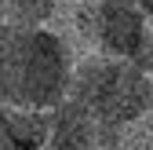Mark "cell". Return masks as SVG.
I'll list each match as a JSON object with an SVG mask.
<instances>
[{
	"mask_svg": "<svg viewBox=\"0 0 153 150\" xmlns=\"http://www.w3.org/2000/svg\"><path fill=\"white\" fill-rule=\"evenodd\" d=\"M48 117V150H113L120 143V124L99 121L76 99H59L44 110Z\"/></svg>",
	"mask_w": 153,
	"mask_h": 150,
	"instance_id": "4",
	"label": "cell"
},
{
	"mask_svg": "<svg viewBox=\"0 0 153 150\" xmlns=\"http://www.w3.org/2000/svg\"><path fill=\"white\" fill-rule=\"evenodd\" d=\"M59 0H7V22L15 26H44L55 15Z\"/></svg>",
	"mask_w": 153,
	"mask_h": 150,
	"instance_id": "6",
	"label": "cell"
},
{
	"mask_svg": "<svg viewBox=\"0 0 153 150\" xmlns=\"http://www.w3.org/2000/svg\"><path fill=\"white\" fill-rule=\"evenodd\" d=\"M73 4H80V0H73Z\"/></svg>",
	"mask_w": 153,
	"mask_h": 150,
	"instance_id": "10",
	"label": "cell"
},
{
	"mask_svg": "<svg viewBox=\"0 0 153 150\" xmlns=\"http://www.w3.org/2000/svg\"><path fill=\"white\" fill-rule=\"evenodd\" d=\"M0 150H48L44 110L0 103Z\"/></svg>",
	"mask_w": 153,
	"mask_h": 150,
	"instance_id": "5",
	"label": "cell"
},
{
	"mask_svg": "<svg viewBox=\"0 0 153 150\" xmlns=\"http://www.w3.org/2000/svg\"><path fill=\"white\" fill-rule=\"evenodd\" d=\"M0 22H7V0H0Z\"/></svg>",
	"mask_w": 153,
	"mask_h": 150,
	"instance_id": "9",
	"label": "cell"
},
{
	"mask_svg": "<svg viewBox=\"0 0 153 150\" xmlns=\"http://www.w3.org/2000/svg\"><path fill=\"white\" fill-rule=\"evenodd\" d=\"M149 26H153V18H149Z\"/></svg>",
	"mask_w": 153,
	"mask_h": 150,
	"instance_id": "11",
	"label": "cell"
},
{
	"mask_svg": "<svg viewBox=\"0 0 153 150\" xmlns=\"http://www.w3.org/2000/svg\"><path fill=\"white\" fill-rule=\"evenodd\" d=\"M128 4H135V8H139L146 18H153V0H128Z\"/></svg>",
	"mask_w": 153,
	"mask_h": 150,
	"instance_id": "8",
	"label": "cell"
},
{
	"mask_svg": "<svg viewBox=\"0 0 153 150\" xmlns=\"http://www.w3.org/2000/svg\"><path fill=\"white\" fill-rule=\"evenodd\" d=\"M73 51L44 26L0 22V103L48 110L66 99L73 77Z\"/></svg>",
	"mask_w": 153,
	"mask_h": 150,
	"instance_id": "1",
	"label": "cell"
},
{
	"mask_svg": "<svg viewBox=\"0 0 153 150\" xmlns=\"http://www.w3.org/2000/svg\"><path fill=\"white\" fill-rule=\"evenodd\" d=\"M73 22H76L80 40L91 51L131 59L135 44L142 40V33L149 26V18L128 0H80Z\"/></svg>",
	"mask_w": 153,
	"mask_h": 150,
	"instance_id": "3",
	"label": "cell"
},
{
	"mask_svg": "<svg viewBox=\"0 0 153 150\" xmlns=\"http://www.w3.org/2000/svg\"><path fill=\"white\" fill-rule=\"evenodd\" d=\"M131 62H135L142 73H149V77H153V26H146L142 40L135 44V51H131Z\"/></svg>",
	"mask_w": 153,
	"mask_h": 150,
	"instance_id": "7",
	"label": "cell"
},
{
	"mask_svg": "<svg viewBox=\"0 0 153 150\" xmlns=\"http://www.w3.org/2000/svg\"><path fill=\"white\" fill-rule=\"evenodd\" d=\"M66 95L76 99L80 106H88L99 121L124 128L153 106V81L131 59L91 51L80 62H73V77H69Z\"/></svg>",
	"mask_w": 153,
	"mask_h": 150,
	"instance_id": "2",
	"label": "cell"
}]
</instances>
